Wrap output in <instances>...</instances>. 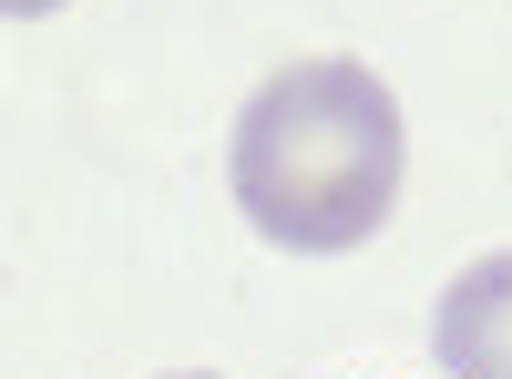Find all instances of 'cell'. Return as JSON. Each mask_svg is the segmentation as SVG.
Masks as SVG:
<instances>
[{"label": "cell", "instance_id": "obj_1", "mask_svg": "<svg viewBox=\"0 0 512 379\" xmlns=\"http://www.w3.org/2000/svg\"><path fill=\"white\" fill-rule=\"evenodd\" d=\"M226 185L246 205V226L297 257H338L369 246L400 205V103L390 82L349 52H308L267 72L236 113Z\"/></svg>", "mask_w": 512, "mask_h": 379}, {"label": "cell", "instance_id": "obj_2", "mask_svg": "<svg viewBox=\"0 0 512 379\" xmlns=\"http://www.w3.org/2000/svg\"><path fill=\"white\" fill-rule=\"evenodd\" d=\"M431 349H441L451 379H512V246H502V257H472L441 287Z\"/></svg>", "mask_w": 512, "mask_h": 379}, {"label": "cell", "instance_id": "obj_3", "mask_svg": "<svg viewBox=\"0 0 512 379\" xmlns=\"http://www.w3.org/2000/svg\"><path fill=\"white\" fill-rule=\"evenodd\" d=\"M41 11H62V0H11V21H41Z\"/></svg>", "mask_w": 512, "mask_h": 379}, {"label": "cell", "instance_id": "obj_4", "mask_svg": "<svg viewBox=\"0 0 512 379\" xmlns=\"http://www.w3.org/2000/svg\"><path fill=\"white\" fill-rule=\"evenodd\" d=\"M175 379H205V369H175Z\"/></svg>", "mask_w": 512, "mask_h": 379}]
</instances>
